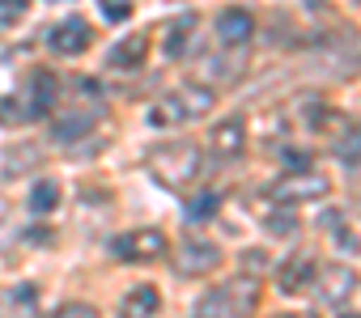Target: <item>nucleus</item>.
<instances>
[{
    "label": "nucleus",
    "mask_w": 361,
    "mask_h": 318,
    "mask_svg": "<svg viewBox=\"0 0 361 318\" xmlns=\"http://www.w3.org/2000/svg\"><path fill=\"white\" fill-rule=\"evenodd\" d=\"M314 276H319V259H314L310 250H298V255H289V259L281 263V272H276V288L293 297V293L310 288Z\"/></svg>",
    "instance_id": "obj_10"
},
{
    "label": "nucleus",
    "mask_w": 361,
    "mask_h": 318,
    "mask_svg": "<svg viewBox=\"0 0 361 318\" xmlns=\"http://www.w3.org/2000/svg\"><path fill=\"white\" fill-rule=\"evenodd\" d=\"M331 191L327 174H314V170H289L281 174L272 187H268V200L276 208H293V204H310V200H323Z\"/></svg>",
    "instance_id": "obj_4"
},
{
    "label": "nucleus",
    "mask_w": 361,
    "mask_h": 318,
    "mask_svg": "<svg viewBox=\"0 0 361 318\" xmlns=\"http://www.w3.org/2000/svg\"><path fill=\"white\" fill-rule=\"evenodd\" d=\"M243 144H247V119H243V115L221 119V123L213 127V136H209V153H213V157H221V162L238 157V153H243Z\"/></svg>",
    "instance_id": "obj_12"
},
{
    "label": "nucleus",
    "mask_w": 361,
    "mask_h": 318,
    "mask_svg": "<svg viewBox=\"0 0 361 318\" xmlns=\"http://www.w3.org/2000/svg\"><path fill=\"white\" fill-rule=\"evenodd\" d=\"M149 60V34H128L106 51V68L111 72H140Z\"/></svg>",
    "instance_id": "obj_13"
},
{
    "label": "nucleus",
    "mask_w": 361,
    "mask_h": 318,
    "mask_svg": "<svg viewBox=\"0 0 361 318\" xmlns=\"http://www.w3.org/2000/svg\"><path fill=\"white\" fill-rule=\"evenodd\" d=\"M98 119H102V106H98V102L68 106V110H64V119H56L51 136H56V144H77L81 136H90V132L98 127Z\"/></svg>",
    "instance_id": "obj_9"
},
{
    "label": "nucleus",
    "mask_w": 361,
    "mask_h": 318,
    "mask_svg": "<svg viewBox=\"0 0 361 318\" xmlns=\"http://www.w3.org/2000/svg\"><path fill=\"white\" fill-rule=\"evenodd\" d=\"M111 250L123 263H153V259H161L170 250V242H166L161 229H132V234L111 238Z\"/></svg>",
    "instance_id": "obj_6"
},
{
    "label": "nucleus",
    "mask_w": 361,
    "mask_h": 318,
    "mask_svg": "<svg viewBox=\"0 0 361 318\" xmlns=\"http://www.w3.org/2000/svg\"><path fill=\"white\" fill-rule=\"evenodd\" d=\"M102 18H106V22L132 18V0H102Z\"/></svg>",
    "instance_id": "obj_24"
},
{
    "label": "nucleus",
    "mask_w": 361,
    "mask_h": 318,
    "mask_svg": "<svg viewBox=\"0 0 361 318\" xmlns=\"http://www.w3.org/2000/svg\"><path fill=\"white\" fill-rule=\"evenodd\" d=\"M161 314V293L153 284H136L119 301V318H157Z\"/></svg>",
    "instance_id": "obj_16"
},
{
    "label": "nucleus",
    "mask_w": 361,
    "mask_h": 318,
    "mask_svg": "<svg viewBox=\"0 0 361 318\" xmlns=\"http://www.w3.org/2000/svg\"><path fill=\"white\" fill-rule=\"evenodd\" d=\"M217 208H221V196H217V191H200V196H192V200H188L183 217H188L192 225H196V221L204 225V221H213V217H217Z\"/></svg>",
    "instance_id": "obj_20"
},
{
    "label": "nucleus",
    "mask_w": 361,
    "mask_h": 318,
    "mask_svg": "<svg viewBox=\"0 0 361 318\" xmlns=\"http://www.w3.org/2000/svg\"><path fill=\"white\" fill-rule=\"evenodd\" d=\"M22 123H26L22 98H0V127H22Z\"/></svg>",
    "instance_id": "obj_23"
},
{
    "label": "nucleus",
    "mask_w": 361,
    "mask_h": 318,
    "mask_svg": "<svg viewBox=\"0 0 361 318\" xmlns=\"http://www.w3.org/2000/svg\"><path fill=\"white\" fill-rule=\"evenodd\" d=\"M196 30H200V18H196V13L170 18L166 30H161V51H166V60H183L188 47H192V39H196Z\"/></svg>",
    "instance_id": "obj_14"
},
{
    "label": "nucleus",
    "mask_w": 361,
    "mask_h": 318,
    "mask_svg": "<svg viewBox=\"0 0 361 318\" xmlns=\"http://www.w3.org/2000/svg\"><path fill=\"white\" fill-rule=\"evenodd\" d=\"M276 318H319L314 310H298V314H276Z\"/></svg>",
    "instance_id": "obj_30"
},
{
    "label": "nucleus",
    "mask_w": 361,
    "mask_h": 318,
    "mask_svg": "<svg viewBox=\"0 0 361 318\" xmlns=\"http://www.w3.org/2000/svg\"><path fill=\"white\" fill-rule=\"evenodd\" d=\"M268 234H298V221L285 217V212H272L268 217Z\"/></svg>",
    "instance_id": "obj_27"
},
{
    "label": "nucleus",
    "mask_w": 361,
    "mask_h": 318,
    "mask_svg": "<svg viewBox=\"0 0 361 318\" xmlns=\"http://www.w3.org/2000/svg\"><path fill=\"white\" fill-rule=\"evenodd\" d=\"M331 153H336V162H344V166H361V127H353V132L336 136Z\"/></svg>",
    "instance_id": "obj_21"
},
{
    "label": "nucleus",
    "mask_w": 361,
    "mask_h": 318,
    "mask_svg": "<svg viewBox=\"0 0 361 318\" xmlns=\"http://www.w3.org/2000/svg\"><path fill=\"white\" fill-rule=\"evenodd\" d=\"M39 314V284H13L0 297V318H35Z\"/></svg>",
    "instance_id": "obj_17"
},
{
    "label": "nucleus",
    "mask_w": 361,
    "mask_h": 318,
    "mask_svg": "<svg viewBox=\"0 0 361 318\" xmlns=\"http://www.w3.org/2000/svg\"><path fill=\"white\" fill-rule=\"evenodd\" d=\"M26 5H30V0H0V22H13Z\"/></svg>",
    "instance_id": "obj_28"
},
{
    "label": "nucleus",
    "mask_w": 361,
    "mask_h": 318,
    "mask_svg": "<svg viewBox=\"0 0 361 318\" xmlns=\"http://www.w3.org/2000/svg\"><path fill=\"white\" fill-rule=\"evenodd\" d=\"M51 238H56L51 229H26V242H35V246H47Z\"/></svg>",
    "instance_id": "obj_29"
},
{
    "label": "nucleus",
    "mask_w": 361,
    "mask_h": 318,
    "mask_svg": "<svg viewBox=\"0 0 361 318\" xmlns=\"http://www.w3.org/2000/svg\"><path fill=\"white\" fill-rule=\"evenodd\" d=\"M35 162H39V148H35V144H18V148L5 153V174L18 179V174H22L26 166H35Z\"/></svg>",
    "instance_id": "obj_22"
},
{
    "label": "nucleus",
    "mask_w": 361,
    "mask_h": 318,
    "mask_svg": "<svg viewBox=\"0 0 361 318\" xmlns=\"http://www.w3.org/2000/svg\"><path fill=\"white\" fill-rule=\"evenodd\" d=\"M213 89L209 85H200V81H192V85H178L174 94H166L153 110H149V123L153 127H178V123H192V119H200V115H209L213 110Z\"/></svg>",
    "instance_id": "obj_3"
},
{
    "label": "nucleus",
    "mask_w": 361,
    "mask_h": 318,
    "mask_svg": "<svg viewBox=\"0 0 361 318\" xmlns=\"http://www.w3.org/2000/svg\"><path fill=\"white\" fill-rule=\"evenodd\" d=\"M259 276H234L196 301V318H255Z\"/></svg>",
    "instance_id": "obj_2"
},
{
    "label": "nucleus",
    "mask_w": 361,
    "mask_h": 318,
    "mask_svg": "<svg viewBox=\"0 0 361 318\" xmlns=\"http://www.w3.org/2000/svg\"><path fill=\"white\" fill-rule=\"evenodd\" d=\"M213 267H221V246H213L209 238H188L174 250V272L178 276H204Z\"/></svg>",
    "instance_id": "obj_8"
},
{
    "label": "nucleus",
    "mask_w": 361,
    "mask_h": 318,
    "mask_svg": "<svg viewBox=\"0 0 361 318\" xmlns=\"http://www.w3.org/2000/svg\"><path fill=\"white\" fill-rule=\"evenodd\" d=\"M293 119L306 123V127H319L327 119V102L319 94H302V98H293Z\"/></svg>",
    "instance_id": "obj_19"
},
{
    "label": "nucleus",
    "mask_w": 361,
    "mask_h": 318,
    "mask_svg": "<svg viewBox=\"0 0 361 318\" xmlns=\"http://www.w3.org/2000/svg\"><path fill=\"white\" fill-rule=\"evenodd\" d=\"M51 318H98V310H94V305H85V301H68V305H60Z\"/></svg>",
    "instance_id": "obj_25"
},
{
    "label": "nucleus",
    "mask_w": 361,
    "mask_h": 318,
    "mask_svg": "<svg viewBox=\"0 0 361 318\" xmlns=\"http://www.w3.org/2000/svg\"><path fill=\"white\" fill-rule=\"evenodd\" d=\"M357 5H361V0H357Z\"/></svg>",
    "instance_id": "obj_32"
},
{
    "label": "nucleus",
    "mask_w": 361,
    "mask_h": 318,
    "mask_svg": "<svg viewBox=\"0 0 361 318\" xmlns=\"http://www.w3.org/2000/svg\"><path fill=\"white\" fill-rule=\"evenodd\" d=\"M314 284H319V301L323 305H344L353 297V288H357V272L344 267V263H331V267H323L314 276Z\"/></svg>",
    "instance_id": "obj_11"
},
{
    "label": "nucleus",
    "mask_w": 361,
    "mask_h": 318,
    "mask_svg": "<svg viewBox=\"0 0 361 318\" xmlns=\"http://www.w3.org/2000/svg\"><path fill=\"white\" fill-rule=\"evenodd\" d=\"M47 47H51L56 56H64V60H77V56H85V51L94 47V26L73 13V18H64V22H56V26L47 30Z\"/></svg>",
    "instance_id": "obj_7"
},
{
    "label": "nucleus",
    "mask_w": 361,
    "mask_h": 318,
    "mask_svg": "<svg viewBox=\"0 0 361 318\" xmlns=\"http://www.w3.org/2000/svg\"><path fill=\"white\" fill-rule=\"evenodd\" d=\"M149 170H153V179H157L161 187L188 191V187L200 179V170H204V157H200L196 144L174 140V144H157V148L149 153Z\"/></svg>",
    "instance_id": "obj_1"
},
{
    "label": "nucleus",
    "mask_w": 361,
    "mask_h": 318,
    "mask_svg": "<svg viewBox=\"0 0 361 318\" xmlns=\"http://www.w3.org/2000/svg\"><path fill=\"white\" fill-rule=\"evenodd\" d=\"M56 204H60V183H56V179H43V183H35V187H30V200H26V208H30L35 217H47V212H56Z\"/></svg>",
    "instance_id": "obj_18"
},
{
    "label": "nucleus",
    "mask_w": 361,
    "mask_h": 318,
    "mask_svg": "<svg viewBox=\"0 0 361 318\" xmlns=\"http://www.w3.org/2000/svg\"><path fill=\"white\" fill-rule=\"evenodd\" d=\"M251 34H255V18L247 9H226L217 18V43L221 47H247Z\"/></svg>",
    "instance_id": "obj_15"
},
{
    "label": "nucleus",
    "mask_w": 361,
    "mask_h": 318,
    "mask_svg": "<svg viewBox=\"0 0 361 318\" xmlns=\"http://www.w3.org/2000/svg\"><path fill=\"white\" fill-rule=\"evenodd\" d=\"M60 94H64L60 77H56L51 68H35V72L26 77V89H22L26 123H30V119H47V115H56V106H60Z\"/></svg>",
    "instance_id": "obj_5"
},
{
    "label": "nucleus",
    "mask_w": 361,
    "mask_h": 318,
    "mask_svg": "<svg viewBox=\"0 0 361 318\" xmlns=\"http://www.w3.org/2000/svg\"><path fill=\"white\" fill-rule=\"evenodd\" d=\"M310 162H314V157L306 148H285V166L289 170H310Z\"/></svg>",
    "instance_id": "obj_26"
},
{
    "label": "nucleus",
    "mask_w": 361,
    "mask_h": 318,
    "mask_svg": "<svg viewBox=\"0 0 361 318\" xmlns=\"http://www.w3.org/2000/svg\"><path fill=\"white\" fill-rule=\"evenodd\" d=\"M340 318H361V314H353V310H344V314H340Z\"/></svg>",
    "instance_id": "obj_31"
}]
</instances>
